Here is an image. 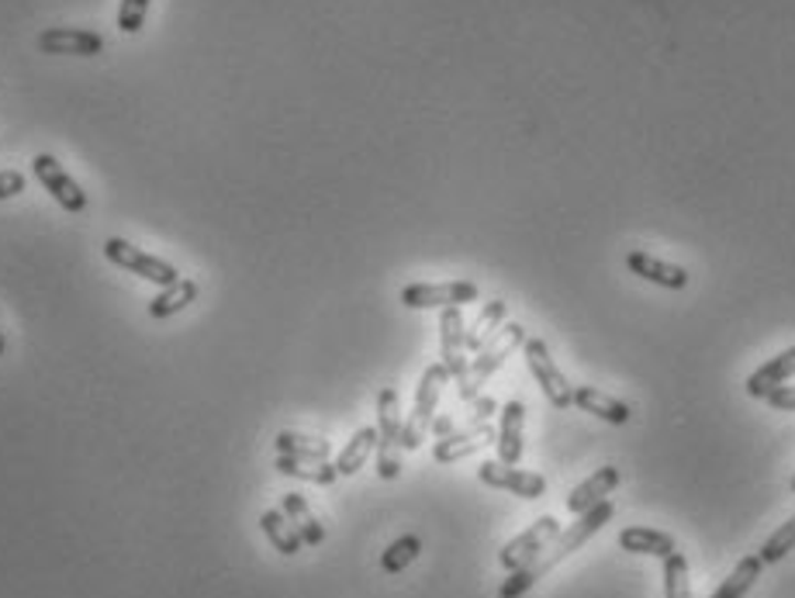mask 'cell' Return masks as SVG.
Returning a JSON list of instances; mask_svg holds the SVG:
<instances>
[{"label": "cell", "mask_w": 795, "mask_h": 598, "mask_svg": "<svg viewBox=\"0 0 795 598\" xmlns=\"http://www.w3.org/2000/svg\"><path fill=\"white\" fill-rule=\"evenodd\" d=\"M377 450V429L374 425H364V429H356L353 440L340 450V457H335V470H340V477H350L356 474L360 467H364L371 461V453Z\"/></svg>", "instance_id": "cell-22"}, {"label": "cell", "mask_w": 795, "mask_h": 598, "mask_svg": "<svg viewBox=\"0 0 795 598\" xmlns=\"http://www.w3.org/2000/svg\"><path fill=\"white\" fill-rule=\"evenodd\" d=\"M574 405L582 412H592L595 419H601V422H612V425H626L633 419V409L626 401H619V398H609L606 391H598V388H588V385H582L574 391Z\"/></svg>", "instance_id": "cell-17"}, {"label": "cell", "mask_w": 795, "mask_h": 598, "mask_svg": "<svg viewBox=\"0 0 795 598\" xmlns=\"http://www.w3.org/2000/svg\"><path fill=\"white\" fill-rule=\"evenodd\" d=\"M277 470L287 477H298V481H311V485H332L340 470L329 461H295V457H277Z\"/></svg>", "instance_id": "cell-27"}, {"label": "cell", "mask_w": 795, "mask_h": 598, "mask_svg": "<svg viewBox=\"0 0 795 598\" xmlns=\"http://www.w3.org/2000/svg\"><path fill=\"white\" fill-rule=\"evenodd\" d=\"M792 374H795V346L779 353L775 361H768L764 367H758L751 377H747V395H751V398H768L775 388H782Z\"/></svg>", "instance_id": "cell-18"}, {"label": "cell", "mask_w": 795, "mask_h": 598, "mask_svg": "<svg viewBox=\"0 0 795 598\" xmlns=\"http://www.w3.org/2000/svg\"><path fill=\"white\" fill-rule=\"evenodd\" d=\"M260 525H263V533H267V540L274 543V550H280L284 557H295L298 550L305 546L301 533L295 530V522L287 519L280 509H267L260 516Z\"/></svg>", "instance_id": "cell-21"}, {"label": "cell", "mask_w": 795, "mask_h": 598, "mask_svg": "<svg viewBox=\"0 0 795 598\" xmlns=\"http://www.w3.org/2000/svg\"><path fill=\"white\" fill-rule=\"evenodd\" d=\"M277 457H295V461H329V440L319 436H301V433H280L274 440Z\"/></svg>", "instance_id": "cell-24"}, {"label": "cell", "mask_w": 795, "mask_h": 598, "mask_svg": "<svg viewBox=\"0 0 795 598\" xmlns=\"http://www.w3.org/2000/svg\"><path fill=\"white\" fill-rule=\"evenodd\" d=\"M505 315H509V304H505V301H488L485 308H481L477 319H474L471 329H467V350L477 353L481 346H485V343L495 336V332L505 325Z\"/></svg>", "instance_id": "cell-25"}, {"label": "cell", "mask_w": 795, "mask_h": 598, "mask_svg": "<svg viewBox=\"0 0 795 598\" xmlns=\"http://www.w3.org/2000/svg\"><path fill=\"white\" fill-rule=\"evenodd\" d=\"M788 550H795V516H792L785 525H779V530L764 540V546H761V554H758V557H761L764 564H779V561L788 554Z\"/></svg>", "instance_id": "cell-30"}, {"label": "cell", "mask_w": 795, "mask_h": 598, "mask_svg": "<svg viewBox=\"0 0 795 598\" xmlns=\"http://www.w3.org/2000/svg\"><path fill=\"white\" fill-rule=\"evenodd\" d=\"M0 356H4V332H0Z\"/></svg>", "instance_id": "cell-36"}, {"label": "cell", "mask_w": 795, "mask_h": 598, "mask_svg": "<svg viewBox=\"0 0 795 598\" xmlns=\"http://www.w3.org/2000/svg\"><path fill=\"white\" fill-rule=\"evenodd\" d=\"M495 440H498V429L492 422H477V425L461 429V433H450V436L437 440V446H432V461H437V464H456V461L471 457V453L485 450Z\"/></svg>", "instance_id": "cell-12"}, {"label": "cell", "mask_w": 795, "mask_h": 598, "mask_svg": "<svg viewBox=\"0 0 795 598\" xmlns=\"http://www.w3.org/2000/svg\"><path fill=\"white\" fill-rule=\"evenodd\" d=\"M198 298V280H177L170 287H163V291L150 301V315L153 319H170L177 312H184V308Z\"/></svg>", "instance_id": "cell-23"}, {"label": "cell", "mask_w": 795, "mask_h": 598, "mask_svg": "<svg viewBox=\"0 0 795 598\" xmlns=\"http://www.w3.org/2000/svg\"><path fill=\"white\" fill-rule=\"evenodd\" d=\"M522 343H526V329H522V325H516V322L501 325L495 336L477 350L474 364L467 367V377L461 380V385H456L461 398H464V401H474L477 391H481V385H485V380H488L505 361H509V356H512Z\"/></svg>", "instance_id": "cell-2"}, {"label": "cell", "mask_w": 795, "mask_h": 598, "mask_svg": "<svg viewBox=\"0 0 795 598\" xmlns=\"http://www.w3.org/2000/svg\"><path fill=\"white\" fill-rule=\"evenodd\" d=\"M422 554V540L419 536H398L388 550H384V557H380V567H384V574H401L408 564H412L416 557Z\"/></svg>", "instance_id": "cell-28"}, {"label": "cell", "mask_w": 795, "mask_h": 598, "mask_svg": "<svg viewBox=\"0 0 795 598\" xmlns=\"http://www.w3.org/2000/svg\"><path fill=\"white\" fill-rule=\"evenodd\" d=\"M477 301V284L471 280H446V284H408L401 291L405 308H464Z\"/></svg>", "instance_id": "cell-7"}, {"label": "cell", "mask_w": 795, "mask_h": 598, "mask_svg": "<svg viewBox=\"0 0 795 598\" xmlns=\"http://www.w3.org/2000/svg\"><path fill=\"white\" fill-rule=\"evenodd\" d=\"M626 267H630L637 277L650 280V284L667 287V291H685V287H688V270L685 267H678V263H664V259L650 256V253H640V250H633L630 256H626Z\"/></svg>", "instance_id": "cell-15"}, {"label": "cell", "mask_w": 795, "mask_h": 598, "mask_svg": "<svg viewBox=\"0 0 795 598\" xmlns=\"http://www.w3.org/2000/svg\"><path fill=\"white\" fill-rule=\"evenodd\" d=\"M495 412H498V401H495V398H474V401H471V425L488 422Z\"/></svg>", "instance_id": "cell-33"}, {"label": "cell", "mask_w": 795, "mask_h": 598, "mask_svg": "<svg viewBox=\"0 0 795 598\" xmlns=\"http://www.w3.org/2000/svg\"><path fill=\"white\" fill-rule=\"evenodd\" d=\"M450 380L446 367L443 364H432L426 367L419 388H416V405H412V416L401 425V450H419L426 433L432 429V419H437V405H440V391Z\"/></svg>", "instance_id": "cell-4"}, {"label": "cell", "mask_w": 795, "mask_h": 598, "mask_svg": "<svg viewBox=\"0 0 795 598\" xmlns=\"http://www.w3.org/2000/svg\"><path fill=\"white\" fill-rule=\"evenodd\" d=\"M32 170H35V177H38V184L49 190V195L56 198V204L59 208H66L69 214H80L84 208H87V195H84V187L69 177L63 166H59V159L56 156H49V153H38L35 159H32Z\"/></svg>", "instance_id": "cell-9"}, {"label": "cell", "mask_w": 795, "mask_h": 598, "mask_svg": "<svg viewBox=\"0 0 795 598\" xmlns=\"http://www.w3.org/2000/svg\"><path fill=\"white\" fill-rule=\"evenodd\" d=\"M619 546L630 550V554H643V557H671L674 550V536L661 533V530H647V525H630V530L619 533Z\"/></svg>", "instance_id": "cell-19"}, {"label": "cell", "mask_w": 795, "mask_h": 598, "mask_svg": "<svg viewBox=\"0 0 795 598\" xmlns=\"http://www.w3.org/2000/svg\"><path fill=\"white\" fill-rule=\"evenodd\" d=\"M104 256L114 263V267H122V270H129V274H135V277H142V280L156 284V287H170V284L180 280L174 263L142 253L139 246L125 243V239H108V243H104Z\"/></svg>", "instance_id": "cell-5"}, {"label": "cell", "mask_w": 795, "mask_h": 598, "mask_svg": "<svg viewBox=\"0 0 795 598\" xmlns=\"http://www.w3.org/2000/svg\"><path fill=\"white\" fill-rule=\"evenodd\" d=\"M616 485H619V470L616 467H601V470H595L588 481H582L577 485L571 495H567V509L574 512V516H582V512H588V509H595L598 501H606L612 491H616Z\"/></svg>", "instance_id": "cell-16"}, {"label": "cell", "mask_w": 795, "mask_h": 598, "mask_svg": "<svg viewBox=\"0 0 795 598\" xmlns=\"http://www.w3.org/2000/svg\"><path fill=\"white\" fill-rule=\"evenodd\" d=\"M440 356H443V367L446 374L461 385L467 377V325H464V315L461 308H443L440 312Z\"/></svg>", "instance_id": "cell-10"}, {"label": "cell", "mask_w": 795, "mask_h": 598, "mask_svg": "<svg viewBox=\"0 0 795 598\" xmlns=\"http://www.w3.org/2000/svg\"><path fill=\"white\" fill-rule=\"evenodd\" d=\"M21 190H25V177H21L18 170H4V174H0V201L18 198Z\"/></svg>", "instance_id": "cell-32"}, {"label": "cell", "mask_w": 795, "mask_h": 598, "mask_svg": "<svg viewBox=\"0 0 795 598\" xmlns=\"http://www.w3.org/2000/svg\"><path fill=\"white\" fill-rule=\"evenodd\" d=\"M38 49L49 56H101L104 38L90 29H49L38 35Z\"/></svg>", "instance_id": "cell-13"}, {"label": "cell", "mask_w": 795, "mask_h": 598, "mask_svg": "<svg viewBox=\"0 0 795 598\" xmlns=\"http://www.w3.org/2000/svg\"><path fill=\"white\" fill-rule=\"evenodd\" d=\"M432 433H437V440L450 436V433H453V419H450V416H443V419H432Z\"/></svg>", "instance_id": "cell-35"}, {"label": "cell", "mask_w": 795, "mask_h": 598, "mask_svg": "<svg viewBox=\"0 0 795 598\" xmlns=\"http://www.w3.org/2000/svg\"><path fill=\"white\" fill-rule=\"evenodd\" d=\"M612 516H616V509H612L609 498L598 501L595 509L582 512V516H577V522L571 525V530H561L557 536H553V543H546V550H543V554H540L533 564H526V567H519V571H509V578H505L501 588H498V598H522L529 588H533V585L543 578L546 571H553L561 561H567L574 550H582Z\"/></svg>", "instance_id": "cell-1"}, {"label": "cell", "mask_w": 795, "mask_h": 598, "mask_svg": "<svg viewBox=\"0 0 795 598\" xmlns=\"http://www.w3.org/2000/svg\"><path fill=\"white\" fill-rule=\"evenodd\" d=\"M477 477L485 481L488 488H501L509 495H519L526 501H537L546 495V481L543 474H533V470H522V467H512V464H501V461H485L477 467Z\"/></svg>", "instance_id": "cell-11"}, {"label": "cell", "mask_w": 795, "mask_h": 598, "mask_svg": "<svg viewBox=\"0 0 795 598\" xmlns=\"http://www.w3.org/2000/svg\"><path fill=\"white\" fill-rule=\"evenodd\" d=\"M377 474L384 481L401 474V405L395 388L377 395Z\"/></svg>", "instance_id": "cell-3"}, {"label": "cell", "mask_w": 795, "mask_h": 598, "mask_svg": "<svg viewBox=\"0 0 795 598\" xmlns=\"http://www.w3.org/2000/svg\"><path fill=\"white\" fill-rule=\"evenodd\" d=\"M792 491H795V474H792Z\"/></svg>", "instance_id": "cell-37"}, {"label": "cell", "mask_w": 795, "mask_h": 598, "mask_svg": "<svg viewBox=\"0 0 795 598\" xmlns=\"http://www.w3.org/2000/svg\"><path fill=\"white\" fill-rule=\"evenodd\" d=\"M522 353H526L529 374L537 377V385L543 388V395H546V401L553 405V409H571V405H574V388L564 380L561 367L553 364L550 346L543 340H526Z\"/></svg>", "instance_id": "cell-6"}, {"label": "cell", "mask_w": 795, "mask_h": 598, "mask_svg": "<svg viewBox=\"0 0 795 598\" xmlns=\"http://www.w3.org/2000/svg\"><path fill=\"white\" fill-rule=\"evenodd\" d=\"M146 11H150V0H122V8H118V32L125 35H135L146 25Z\"/></svg>", "instance_id": "cell-31"}, {"label": "cell", "mask_w": 795, "mask_h": 598, "mask_svg": "<svg viewBox=\"0 0 795 598\" xmlns=\"http://www.w3.org/2000/svg\"><path fill=\"white\" fill-rule=\"evenodd\" d=\"M280 512H284L287 519L295 522V530L301 533L305 546H319V543L325 540V530H322V522L316 519V512L308 509L305 495H298V491L284 495V501H280Z\"/></svg>", "instance_id": "cell-20"}, {"label": "cell", "mask_w": 795, "mask_h": 598, "mask_svg": "<svg viewBox=\"0 0 795 598\" xmlns=\"http://www.w3.org/2000/svg\"><path fill=\"white\" fill-rule=\"evenodd\" d=\"M768 405L771 409H779V412H795V388H775L768 395Z\"/></svg>", "instance_id": "cell-34"}, {"label": "cell", "mask_w": 795, "mask_h": 598, "mask_svg": "<svg viewBox=\"0 0 795 598\" xmlns=\"http://www.w3.org/2000/svg\"><path fill=\"white\" fill-rule=\"evenodd\" d=\"M664 598H692L688 585V561L674 550L671 557H664Z\"/></svg>", "instance_id": "cell-29"}, {"label": "cell", "mask_w": 795, "mask_h": 598, "mask_svg": "<svg viewBox=\"0 0 795 598\" xmlns=\"http://www.w3.org/2000/svg\"><path fill=\"white\" fill-rule=\"evenodd\" d=\"M761 567H764L761 557H743V561L730 571V578H722V585H719L709 598H743L747 591L754 588V582L761 578Z\"/></svg>", "instance_id": "cell-26"}, {"label": "cell", "mask_w": 795, "mask_h": 598, "mask_svg": "<svg viewBox=\"0 0 795 598\" xmlns=\"http://www.w3.org/2000/svg\"><path fill=\"white\" fill-rule=\"evenodd\" d=\"M498 461L501 464H519L522 461V443H526V405L522 401H505L501 419H498Z\"/></svg>", "instance_id": "cell-14"}, {"label": "cell", "mask_w": 795, "mask_h": 598, "mask_svg": "<svg viewBox=\"0 0 795 598\" xmlns=\"http://www.w3.org/2000/svg\"><path fill=\"white\" fill-rule=\"evenodd\" d=\"M557 533H561V522L553 516H540L522 536H516L512 543H505V550L498 554V564L505 571H519L526 564H533L546 550V543H553V536H557Z\"/></svg>", "instance_id": "cell-8"}]
</instances>
